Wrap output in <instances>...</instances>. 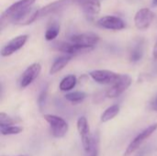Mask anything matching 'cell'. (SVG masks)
<instances>
[{"label":"cell","mask_w":157,"mask_h":156,"mask_svg":"<svg viewBox=\"0 0 157 156\" xmlns=\"http://www.w3.org/2000/svg\"><path fill=\"white\" fill-rule=\"evenodd\" d=\"M144 56V40H138L130 51V61L132 63H138Z\"/></svg>","instance_id":"cell-15"},{"label":"cell","mask_w":157,"mask_h":156,"mask_svg":"<svg viewBox=\"0 0 157 156\" xmlns=\"http://www.w3.org/2000/svg\"><path fill=\"white\" fill-rule=\"evenodd\" d=\"M17 156H29V155H17Z\"/></svg>","instance_id":"cell-29"},{"label":"cell","mask_w":157,"mask_h":156,"mask_svg":"<svg viewBox=\"0 0 157 156\" xmlns=\"http://www.w3.org/2000/svg\"><path fill=\"white\" fill-rule=\"evenodd\" d=\"M52 47L59 51L64 52L66 54H70V55H74V54H77V53H83V52H87L91 50H93V48L90 47H86V46H82V45H78L73 42H65V41H58L56 43H54L52 45Z\"/></svg>","instance_id":"cell-10"},{"label":"cell","mask_w":157,"mask_h":156,"mask_svg":"<svg viewBox=\"0 0 157 156\" xmlns=\"http://www.w3.org/2000/svg\"><path fill=\"white\" fill-rule=\"evenodd\" d=\"M121 108L119 105H112L110 107H109L102 114L100 117V120L103 123H106L111 120H113L116 116H118V114L120 113Z\"/></svg>","instance_id":"cell-18"},{"label":"cell","mask_w":157,"mask_h":156,"mask_svg":"<svg viewBox=\"0 0 157 156\" xmlns=\"http://www.w3.org/2000/svg\"><path fill=\"white\" fill-rule=\"evenodd\" d=\"M82 1L83 0H56L52 3H50V4L44 6L43 7L38 9V10H35L33 12V14L30 17L29 24L33 23L34 21H36L37 19H39L40 17L62 11L63 9L66 8L67 6L73 5V4H80Z\"/></svg>","instance_id":"cell-2"},{"label":"cell","mask_w":157,"mask_h":156,"mask_svg":"<svg viewBox=\"0 0 157 156\" xmlns=\"http://www.w3.org/2000/svg\"><path fill=\"white\" fill-rule=\"evenodd\" d=\"M155 13L150 8H142L137 11L134 16L135 27L140 30L147 29L155 19Z\"/></svg>","instance_id":"cell-9"},{"label":"cell","mask_w":157,"mask_h":156,"mask_svg":"<svg viewBox=\"0 0 157 156\" xmlns=\"http://www.w3.org/2000/svg\"><path fill=\"white\" fill-rule=\"evenodd\" d=\"M64 97L69 102L74 103V104H77V103H81L85 100V98L86 97V94L84 92H81V91H75V92L67 93L64 96Z\"/></svg>","instance_id":"cell-20"},{"label":"cell","mask_w":157,"mask_h":156,"mask_svg":"<svg viewBox=\"0 0 157 156\" xmlns=\"http://www.w3.org/2000/svg\"><path fill=\"white\" fill-rule=\"evenodd\" d=\"M149 107H150V108H151L152 110L156 111L157 112V96L156 97H155L151 100V102H150V104H149Z\"/></svg>","instance_id":"cell-25"},{"label":"cell","mask_w":157,"mask_h":156,"mask_svg":"<svg viewBox=\"0 0 157 156\" xmlns=\"http://www.w3.org/2000/svg\"><path fill=\"white\" fill-rule=\"evenodd\" d=\"M72 57H73V55L66 54V55H63V56L57 58L53 62V63L52 64V66L50 68V74H55L59 73L60 71H62L69 63V62L72 60Z\"/></svg>","instance_id":"cell-16"},{"label":"cell","mask_w":157,"mask_h":156,"mask_svg":"<svg viewBox=\"0 0 157 156\" xmlns=\"http://www.w3.org/2000/svg\"><path fill=\"white\" fill-rule=\"evenodd\" d=\"M28 39H29V35L26 34L19 35L13 38L1 48V51H0L1 55L3 57L12 55L13 53H15L16 51H19L21 48L24 47V45L28 41Z\"/></svg>","instance_id":"cell-7"},{"label":"cell","mask_w":157,"mask_h":156,"mask_svg":"<svg viewBox=\"0 0 157 156\" xmlns=\"http://www.w3.org/2000/svg\"><path fill=\"white\" fill-rule=\"evenodd\" d=\"M79 5L88 20H93L100 12L101 6L99 0H83Z\"/></svg>","instance_id":"cell-14"},{"label":"cell","mask_w":157,"mask_h":156,"mask_svg":"<svg viewBox=\"0 0 157 156\" xmlns=\"http://www.w3.org/2000/svg\"><path fill=\"white\" fill-rule=\"evenodd\" d=\"M99 40V37L95 34V33H82V34H75L71 36L70 41L78 45L86 46V47H90L94 48L96 44H98Z\"/></svg>","instance_id":"cell-13"},{"label":"cell","mask_w":157,"mask_h":156,"mask_svg":"<svg viewBox=\"0 0 157 156\" xmlns=\"http://www.w3.org/2000/svg\"><path fill=\"white\" fill-rule=\"evenodd\" d=\"M153 56L155 59L157 60V40L155 44V47H154V50H153Z\"/></svg>","instance_id":"cell-26"},{"label":"cell","mask_w":157,"mask_h":156,"mask_svg":"<svg viewBox=\"0 0 157 156\" xmlns=\"http://www.w3.org/2000/svg\"><path fill=\"white\" fill-rule=\"evenodd\" d=\"M157 130V123L152 124L149 127H147L146 129H144L143 131H141L129 144V146L127 147L124 156H131L134 152H136L140 146L155 131Z\"/></svg>","instance_id":"cell-5"},{"label":"cell","mask_w":157,"mask_h":156,"mask_svg":"<svg viewBox=\"0 0 157 156\" xmlns=\"http://www.w3.org/2000/svg\"><path fill=\"white\" fill-rule=\"evenodd\" d=\"M98 155H99V135L98 133H97L93 136V145L89 153V156Z\"/></svg>","instance_id":"cell-23"},{"label":"cell","mask_w":157,"mask_h":156,"mask_svg":"<svg viewBox=\"0 0 157 156\" xmlns=\"http://www.w3.org/2000/svg\"><path fill=\"white\" fill-rule=\"evenodd\" d=\"M23 131V128L15 126V125H8V126H1L0 132L2 135H17Z\"/></svg>","instance_id":"cell-21"},{"label":"cell","mask_w":157,"mask_h":156,"mask_svg":"<svg viewBox=\"0 0 157 156\" xmlns=\"http://www.w3.org/2000/svg\"><path fill=\"white\" fill-rule=\"evenodd\" d=\"M59 33H60V25L57 22H52L47 28L44 38L46 40L51 41V40H53L55 38H57Z\"/></svg>","instance_id":"cell-19"},{"label":"cell","mask_w":157,"mask_h":156,"mask_svg":"<svg viewBox=\"0 0 157 156\" xmlns=\"http://www.w3.org/2000/svg\"><path fill=\"white\" fill-rule=\"evenodd\" d=\"M78 133L81 137L82 146L86 154H89L93 145V136L90 133L89 124L86 117H80L76 123Z\"/></svg>","instance_id":"cell-4"},{"label":"cell","mask_w":157,"mask_h":156,"mask_svg":"<svg viewBox=\"0 0 157 156\" xmlns=\"http://www.w3.org/2000/svg\"><path fill=\"white\" fill-rule=\"evenodd\" d=\"M132 85V78L128 74H121L119 80L112 85V86L107 91L106 96L109 98H116L125 92Z\"/></svg>","instance_id":"cell-8"},{"label":"cell","mask_w":157,"mask_h":156,"mask_svg":"<svg viewBox=\"0 0 157 156\" xmlns=\"http://www.w3.org/2000/svg\"><path fill=\"white\" fill-rule=\"evenodd\" d=\"M153 6H157V0H153Z\"/></svg>","instance_id":"cell-27"},{"label":"cell","mask_w":157,"mask_h":156,"mask_svg":"<svg viewBox=\"0 0 157 156\" xmlns=\"http://www.w3.org/2000/svg\"><path fill=\"white\" fill-rule=\"evenodd\" d=\"M144 152H141V153H139V154H137V156H144Z\"/></svg>","instance_id":"cell-28"},{"label":"cell","mask_w":157,"mask_h":156,"mask_svg":"<svg viewBox=\"0 0 157 156\" xmlns=\"http://www.w3.org/2000/svg\"><path fill=\"white\" fill-rule=\"evenodd\" d=\"M98 26L109 30H121L126 28L125 21L115 16H104L97 21Z\"/></svg>","instance_id":"cell-12"},{"label":"cell","mask_w":157,"mask_h":156,"mask_svg":"<svg viewBox=\"0 0 157 156\" xmlns=\"http://www.w3.org/2000/svg\"><path fill=\"white\" fill-rule=\"evenodd\" d=\"M41 65L39 63H34L30 64L27 69L23 72L20 80H19V86L21 88H26L29 86L40 74Z\"/></svg>","instance_id":"cell-11"},{"label":"cell","mask_w":157,"mask_h":156,"mask_svg":"<svg viewBox=\"0 0 157 156\" xmlns=\"http://www.w3.org/2000/svg\"><path fill=\"white\" fill-rule=\"evenodd\" d=\"M77 84V78L75 74H69L62 79L59 84V89L63 92L71 91L75 87Z\"/></svg>","instance_id":"cell-17"},{"label":"cell","mask_w":157,"mask_h":156,"mask_svg":"<svg viewBox=\"0 0 157 156\" xmlns=\"http://www.w3.org/2000/svg\"><path fill=\"white\" fill-rule=\"evenodd\" d=\"M89 75L100 85H114L121 76V74L109 70H94L89 73Z\"/></svg>","instance_id":"cell-6"},{"label":"cell","mask_w":157,"mask_h":156,"mask_svg":"<svg viewBox=\"0 0 157 156\" xmlns=\"http://www.w3.org/2000/svg\"><path fill=\"white\" fill-rule=\"evenodd\" d=\"M43 118L50 125L51 133L54 138L60 139L63 138L66 135L69 129V125L65 120L59 116L52 114H46L43 116Z\"/></svg>","instance_id":"cell-3"},{"label":"cell","mask_w":157,"mask_h":156,"mask_svg":"<svg viewBox=\"0 0 157 156\" xmlns=\"http://www.w3.org/2000/svg\"><path fill=\"white\" fill-rule=\"evenodd\" d=\"M36 0H19L6 8L0 18L1 29L8 23H18L28 25V21L34 10L31 9Z\"/></svg>","instance_id":"cell-1"},{"label":"cell","mask_w":157,"mask_h":156,"mask_svg":"<svg viewBox=\"0 0 157 156\" xmlns=\"http://www.w3.org/2000/svg\"><path fill=\"white\" fill-rule=\"evenodd\" d=\"M16 123V120L8 116L7 114L1 112L0 113V127L1 126H8V125H14Z\"/></svg>","instance_id":"cell-24"},{"label":"cell","mask_w":157,"mask_h":156,"mask_svg":"<svg viewBox=\"0 0 157 156\" xmlns=\"http://www.w3.org/2000/svg\"><path fill=\"white\" fill-rule=\"evenodd\" d=\"M47 95H48V87L46 86L45 88H43L40 91V93L38 97V106H39V108L40 111H42L45 107L46 100H47Z\"/></svg>","instance_id":"cell-22"}]
</instances>
